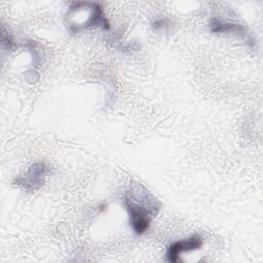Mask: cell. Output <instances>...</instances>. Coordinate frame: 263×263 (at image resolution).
<instances>
[{
  "label": "cell",
  "mask_w": 263,
  "mask_h": 263,
  "mask_svg": "<svg viewBox=\"0 0 263 263\" xmlns=\"http://www.w3.org/2000/svg\"><path fill=\"white\" fill-rule=\"evenodd\" d=\"M124 203L128 211L134 231L138 234L144 233L149 228L152 216L157 212L155 199L149 197L145 189H140V196L138 191L128 192L124 197Z\"/></svg>",
  "instance_id": "1"
},
{
  "label": "cell",
  "mask_w": 263,
  "mask_h": 263,
  "mask_svg": "<svg viewBox=\"0 0 263 263\" xmlns=\"http://www.w3.org/2000/svg\"><path fill=\"white\" fill-rule=\"evenodd\" d=\"M201 245H202V239L199 235H193L189 238L178 240L170 246L166 253L167 260L170 262H177L179 255L181 253L197 250L201 247Z\"/></svg>",
  "instance_id": "2"
}]
</instances>
